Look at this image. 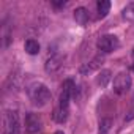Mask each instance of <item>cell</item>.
<instances>
[{"mask_svg": "<svg viewBox=\"0 0 134 134\" xmlns=\"http://www.w3.org/2000/svg\"><path fill=\"white\" fill-rule=\"evenodd\" d=\"M132 71H134V66H132Z\"/></svg>", "mask_w": 134, "mask_h": 134, "instance_id": "obj_19", "label": "cell"}, {"mask_svg": "<svg viewBox=\"0 0 134 134\" xmlns=\"http://www.w3.org/2000/svg\"><path fill=\"white\" fill-rule=\"evenodd\" d=\"M132 57H134V51H132Z\"/></svg>", "mask_w": 134, "mask_h": 134, "instance_id": "obj_18", "label": "cell"}, {"mask_svg": "<svg viewBox=\"0 0 134 134\" xmlns=\"http://www.w3.org/2000/svg\"><path fill=\"white\" fill-rule=\"evenodd\" d=\"M29 96L32 99V103L38 107L46 106L51 101V92L44 84H33L29 88Z\"/></svg>", "mask_w": 134, "mask_h": 134, "instance_id": "obj_1", "label": "cell"}, {"mask_svg": "<svg viewBox=\"0 0 134 134\" xmlns=\"http://www.w3.org/2000/svg\"><path fill=\"white\" fill-rule=\"evenodd\" d=\"M112 128V120L110 118H103L99 121V129H98V134H109Z\"/></svg>", "mask_w": 134, "mask_h": 134, "instance_id": "obj_13", "label": "cell"}, {"mask_svg": "<svg viewBox=\"0 0 134 134\" xmlns=\"http://www.w3.org/2000/svg\"><path fill=\"white\" fill-rule=\"evenodd\" d=\"M3 134H19V118L14 110L3 114Z\"/></svg>", "mask_w": 134, "mask_h": 134, "instance_id": "obj_2", "label": "cell"}, {"mask_svg": "<svg viewBox=\"0 0 134 134\" xmlns=\"http://www.w3.org/2000/svg\"><path fill=\"white\" fill-rule=\"evenodd\" d=\"M118 46H120V43L115 35H104L98 40V49L103 54H110L115 49H118Z\"/></svg>", "mask_w": 134, "mask_h": 134, "instance_id": "obj_3", "label": "cell"}, {"mask_svg": "<svg viewBox=\"0 0 134 134\" xmlns=\"http://www.w3.org/2000/svg\"><path fill=\"white\" fill-rule=\"evenodd\" d=\"M74 19H76V22H77L79 25H85V24L88 22V11H87V8H84V7L76 8V11H74Z\"/></svg>", "mask_w": 134, "mask_h": 134, "instance_id": "obj_9", "label": "cell"}, {"mask_svg": "<svg viewBox=\"0 0 134 134\" xmlns=\"http://www.w3.org/2000/svg\"><path fill=\"white\" fill-rule=\"evenodd\" d=\"M131 76L128 73H120L118 76H115L114 79V92L117 95H123L131 88Z\"/></svg>", "mask_w": 134, "mask_h": 134, "instance_id": "obj_4", "label": "cell"}, {"mask_svg": "<svg viewBox=\"0 0 134 134\" xmlns=\"http://www.w3.org/2000/svg\"><path fill=\"white\" fill-rule=\"evenodd\" d=\"M96 7H98L99 18H106L107 13H109V10H110V2H109V0H99Z\"/></svg>", "mask_w": 134, "mask_h": 134, "instance_id": "obj_12", "label": "cell"}, {"mask_svg": "<svg viewBox=\"0 0 134 134\" xmlns=\"http://www.w3.org/2000/svg\"><path fill=\"white\" fill-rule=\"evenodd\" d=\"M68 114H70V109H68V107L58 106V107L54 110L52 117H54V120H55L57 123H65L66 120H68Z\"/></svg>", "mask_w": 134, "mask_h": 134, "instance_id": "obj_8", "label": "cell"}, {"mask_svg": "<svg viewBox=\"0 0 134 134\" xmlns=\"http://www.w3.org/2000/svg\"><path fill=\"white\" fill-rule=\"evenodd\" d=\"M25 129L27 134H41L43 131V121L36 114H27L25 117Z\"/></svg>", "mask_w": 134, "mask_h": 134, "instance_id": "obj_5", "label": "cell"}, {"mask_svg": "<svg viewBox=\"0 0 134 134\" xmlns=\"http://www.w3.org/2000/svg\"><path fill=\"white\" fill-rule=\"evenodd\" d=\"M24 47H25V52L30 54V55H36V54L40 52V44H38V41H35V40H27Z\"/></svg>", "mask_w": 134, "mask_h": 134, "instance_id": "obj_11", "label": "cell"}, {"mask_svg": "<svg viewBox=\"0 0 134 134\" xmlns=\"http://www.w3.org/2000/svg\"><path fill=\"white\" fill-rule=\"evenodd\" d=\"M123 19L129 21V22H134V3H129L123 8Z\"/></svg>", "mask_w": 134, "mask_h": 134, "instance_id": "obj_14", "label": "cell"}, {"mask_svg": "<svg viewBox=\"0 0 134 134\" xmlns=\"http://www.w3.org/2000/svg\"><path fill=\"white\" fill-rule=\"evenodd\" d=\"M55 134H63V131H57V132H55Z\"/></svg>", "mask_w": 134, "mask_h": 134, "instance_id": "obj_17", "label": "cell"}, {"mask_svg": "<svg viewBox=\"0 0 134 134\" xmlns=\"http://www.w3.org/2000/svg\"><path fill=\"white\" fill-rule=\"evenodd\" d=\"M54 3V7H65L66 5V2H52Z\"/></svg>", "mask_w": 134, "mask_h": 134, "instance_id": "obj_16", "label": "cell"}, {"mask_svg": "<svg viewBox=\"0 0 134 134\" xmlns=\"http://www.w3.org/2000/svg\"><path fill=\"white\" fill-rule=\"evenodd\" d=\"M110 79H112L110 70H103V71L96 76V84H98L99 87H106V85L110 82Z\"/></svg>", "mask_w": 134, "mask_h": 134, "instance_id": "obj_10", "label": "cell"}, {"mask_svg": "<svg viewBox=\"0 0 134 134\" xmlns=\"http://www.w3.org/2000/svg\"><path fill=\"white\" fill-rule=\"evenodd\" d=\"M62 65H63V57L62 55H52L47 58V62L44 65V70H46V73H55L60 70Z\"/></svg>", "mask_w": 134, "mask_h": 134, "instance_id": "obj_6", "label": "cell"}, {"mask_svg": "<svg viewBox=\"0 0 134 134\" xmlns=\"http://www.w3.org/2000/svg\"><path fill=\"white\" fill-rule=\"evenodd\" d=\"M131 120H134V109H131L125 117V121H131Z\"/></svg>", "mask_w": 134, "mask_h": 134, "instance_id": "obj_15", "label": "cell"}, {"mask_svg": "<svg viewBox=\"0 0 134 134\" xmlns=\"http://www.w3.org/2000/svg\"><path fill=\"white\" fill-rule=\"evenodd\" d=\"M103 65V57H95L92 62H88V63H85V65H82L81 66V74H84V76H87V74H90V73H93V71H96L99 66Z\"/></svg>", "mask_w": 134, "mask_h": 134, "instance_id": "obj_7", "label": "cell"}]
</instances>
